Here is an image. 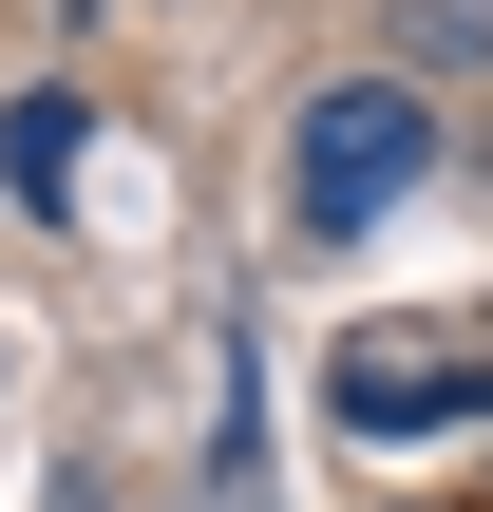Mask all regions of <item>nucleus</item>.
<instances>
[{
	"label": "nucleus",
	"instance_id": "nucleus-2",
	"mask_svg": "<svg viewBox=\"0 0 493 512\" xmlns=\"http://www.w3.org/2000/svg\"><path fill=\"white\" fill-rule=\"evenodd\" d=\"M342 418H361V437H437V418H493V361H399V342H361V361H342Z\"/></svg>",
	"mask_w": 493,
	"mask_h": 512
},
{
	"label": "nucleus",
	"instance_id": "nucleus-3",
	"mask_svg": "<svg viewBox=\"0 0 493 512\" xmlns=\"http://www.w3.org/2000/svg\"><path fill=\"white\" fill-rule=\"evenodd\" d=\"M76 152H95V114H76V95H19V114H0V171H19V209H76Z\"/></svg>",
	"mask_w": 493,
	"mask_h": 512
},
{
	"label": "nucleus",
	"instance_id": "nucleus-1",
	"mask_svg": "<svg viewBox=\"0 0 493 512\" xmlns=\"http://www.w3.org/2000/svg\"><path fill=\"white\" fill-rule=\"evenodd\" d=\"M418 171H437V114H418L399 76H323V95H304V133H285V209H304L323 247H361Z\"/></svg>",
	"mask_w": 493,
	"mask_h": 512
}]
</instances>
